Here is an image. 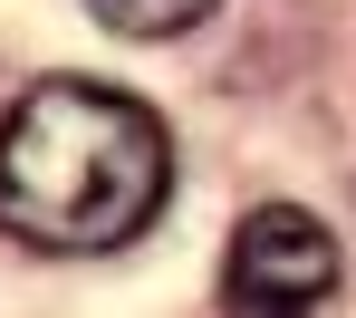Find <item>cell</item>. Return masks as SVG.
Masks as SVG:
<instances>
[{
  "label": "cell",
  "mask_w": 356,
  "mask_h": 318,
  "mask_svg": "<svg viewBox=\"0 0 356 318\" xmlns=\"http://www.w3.org/2000/svg\"><path fill=\"white\" fill-rule=\"evenodd\" d=\"M87 10H97L116 39H183V29H193V19H212L222 0H87Z\"/></svg>",
  "instance_id": "3"
},
{
  "label": "cell",
  "mask_w": 356,
  "mask_h": 318,
  "mask_svg": "<svg viewBox=\"0 0 356 318\" xmlns=\"http://www.w3.org/2000/svg\"><path fill=\"white\" fill-rule=\"evenodd\" d=\"M327 299H337V232L308 202L241 212L222 251V318H318Z\"/></svg>",
  "instance_id": "2"
},
{
  "label": "cell",
  "mask_w": 356,
  "mask_h": 318,
  "mask_svg": "<svg viewBox=\"0 0 356 318\" xmlns=\"http://www.w3.org/2000/svg\"><path fill=\"white\" fill-rule=\"evenodd\" d=\"M174 202V135L145 97L97 77H39L0 116V232L29 251H125Z\"/></svg>",
  "instance_id": "1"
}]
</instances>
